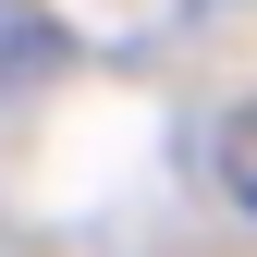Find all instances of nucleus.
Listing matches in <instances>:
<instances>
[{"mask_svg":"<svg viewBox=\"0 0 257 257\" xmlns=\"http://www.w3.org/2000/svg\"><path fill=\"white\" fill-rule=\"evenodd\" d=\"M208 159H220V184H233V208L257 220V98H245V110H220V135H208Z\"/></svg>","mask_w":257,"mask_h":257,"instance_id":"obj_1","label":"nucleus"}]
</instances>
